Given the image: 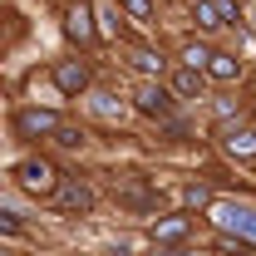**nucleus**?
Here are the masks:
<instances>
[{
	"label": "nucleus",
	"mask_w": 256,
	"mask_h": 256,
	"mask_svg": "<svg viewBox=\"0 0 256 256\" xmlns=\"http://www.w3.org/2000/svg\"><path fill=\"white\" fill-rule=\"evenodd\" d=\"M60 114H50V108H20L15 114V133L20 138H30V133H60Z\"/></svg>",
	"instance_id": "4"
},
{
	"label": "nucleus",
	"mask_w": 256,
	"mask_h": 256,
	"mask_svg": "<svg viewBox=\"0 0 256 256\" xmlns=\"http://www.w3.org/2000/svg\"><path fill=\"white\" fill-rule=\"evenodd\" d=\"M207 74H212V79H236L242 64L232 60V54H212V60H207Z\"/></svg>",
	"instance_id": "9"
},
{
	"label": "nucleus",
	"mask_w": 256,
	"mask_h": 256,
	"mask_svg": "<svg viewBox=\"0 0 256 256\" xmlns=\"http://www.w3.org/2000/svg\"><path fill=\"white\" fill-rule=\"evenodd\" d=\"M212 222L222 226V232H236L242 242H256V212H246V207H217Z\"/></svg>",
	"instance_id": "3"
},
{
	"label": "nucleus",
	"mask_w": 256,
	"mask_h": 256,
	"mask_svg": "<svg viewBox=\"0 0 256 256\" xmlns=\"http://www.w3.org/2000/svg\"><path fill=\"white\" fill-rule=\"evenodd\" d=\"M252 148H256V138H252V133H242V138H232V153H252Z\"/></svg>",
	"instance_id": "16"
},
{
	"label": "nucleus",
	"mask_w": 256,
	"mask_h": 256,
	"mask_svg": "<svg viewBox=\"0 0 256 256\" xmlns=\"http://www.w3.org/2000/svg\"><path fill=\"white\" fill-rule=\"evenodd\" d=\"M138 108H143V114H168V108H172V98H168V89H162V84H138Z\"/></svg>",
	"instance_id": "6"
},
{
	"label": "nucleus",
	"mask_w": 256,
	"mask_h": 256,
	"mask_svg": "<svg viewBox=\"0 0 256 256\" xmlns=\"http://www.w3.org/2000/svg\"><path fill=\"white\" fill-rule=\"evenodd\" d=\"M124 10L133 20H153V0H124Z\"/></svg>",
	"instance_id": "12"
},
{
	"label": "nucleus",
	"mask_w": 256,
	"mask_h": 256,
	"mask_svg": "<svg viewBox=\"0 0 256 256\" xmlns=\"http://www.w3.org/2000/svg\"><path fill=\"white\" fill-rule=\"evenodd\" d=\"M197 89H202V74H197L192 64H188V69H178V74H172V94H182V98H188V94H197Z\"/></svg>",
	"instance_id": "8"
},
{
	"label": "nucleus",
	"mask_w": 256,
	"mask_h": 256,
	"mask_svg": "<svg viewBox=\"0 0 256 256\" xmlns=\"http://www.w3.org/2000/svg\"><path fill=\"white\" fill-rule=\"evenodd\" d=\"M69 34H74V40H94V25H89V5H74V10H69Z\"/></svg>",
	"instance_id": "7"
},
{
	"label": "nucleus",
	"mask_w": 256,
	"mask_h": 256,
	"mask_svg": "<svg viewBox=\"0 0 256 256\" xmlns=\"http://www.w3.org/2000/svg\"><path fill=\"white\" fill-rule=\"evenodd\" d=\"M207 60H212V50H202V44H188V54H182V64H192V69H202Z\"/></svg>",
	"instance_id": "13"
},
{
	"label": "nucleus",
	"mask_w": 256,
	"mask_h": 256,
	"mask_svg": "<svg viewBox=\"0 0 256 256\" xmlns=\"http://www.w3.org/2000/svg\"><path fill=\"white\" fill-rule=\"evenodd\" d=\"M54 84H60L64 94H79L84 84H89V69L79 60H69V64H54Z\"/></svg>",
	"instance_id": "5"
},
{
	"label": "nucleus",
	"mask_w": 256,
	"mask_h": 256,
	"mask_svg": "<svg viewBox=\"0 0 256 256\" xmlns=\"http://www.w3.org/2000/svg\"><path fill=\"white\" fill-rule=\"evenodd\" d=\"M50 202L64 207V212H89V207H94V188H89V182H79V178H64Z\"/></svg>",
	"instance_id": "2"
},
{
	"label": "nucleus",
	"mask_w": 256,
	"mask_h": 256,
	"mask_svg": "<svg viewBox=\"0 0 256 256\" xmlns=\"http://www.w3.org/2000/svg\"><path fill=\"white\" fill-rule=\"evenodd\" d=\"M133 64H138L143 74H158V69H162V60L153 54V50H138V54H133Z\"/></svg>",
	"instance_id": "11"
},
{
	"label": "nucleus",
	"mask_w": 256,
	"mask_h": 256,
	"mask_svg": "<svg viewBox=\"0 0 256 256\" xmlns=\"http://www.w3.org/2000/svg\"><path fill=\"white\" fill-rule=\"evenodd\" d=\"M207 202H212L207 188H188V207H207Z\"/></svg>",
	"instance_id": "15"
},
{
	"label": "nucleus",
	"mask_w": 256,
	"mask_h": 256,
	"mask_svg": "<svg viewBox=\"0 0 256 256\" xmlns=\"http://www.w3.org/2000/svg\"><path fill=\"white\" fill-rule=\"evenodd\" d=\"M252 15H256V5H252Z\"/></svg>",
	"instance_id": "19"
},
{
	"label": "nucleus",
	"mask_w": 256,
	"mask_h": 256,
	"mask_svg": "<svg viewBox=\"0 0 256 256\" xmlns=\"http://www.w3.org/2000/svg\"><path fill=\"white\" fill-rule=\"evenodd\" d=\"M54 143H64V148H79V143H84V133H79V128H60V133H54Z\"/></svg>",
	"instance_id": "14"
},
{
	"label": "nucleus",
	"mask_w": 256,
	"mask_h": 256,
	"mask_svg": "<svg viewBox=\"0 0 256 256\" xmlns=\"http://www.w3.org/2000/svg\"><path fill=\"white\" fill-rule=\"evenodd\" d=\"M217 10H222V20H232V25H236V5H232V0H217Z\"/></svg>",
	"instance_id": "18"
},
{
	"label": "nucleus",
	"mask_w": 256,
	"mask_h": 256,
	"mask_svg": "<svg viewBox=\"0 0 256 256\" xmlns=\"http://www.w3.org/2000/svg\"><path fill=\"white\" fill-rule=\"evenodd\" d=\"M0 232H5V236H15V232H20V222H15V212H0Z\"/></svg>",
	"instance_id": "17"
},
{
	"label": "nucleus",
	"mask_w": 256,
	"mask_h": 256,
	"mask_svg": "<svg viewBox=\"0 0 256 256\" xmlns=\"http://www.w3.org/2000/svg\"><path fill=\"white\" fill-rule=\"evenodd\" d=\"M188 217H168V222H158L153 226V236H158V242H178V236H188Z\"/></svg>",
	"instance_id": "10"
},
{
	"label": "nucleus",
	"mask_w": 256,
	"mask_h": 256,
	"mask_svg": "<svg viewBox=\"0 0 256 256\" xmlns=\"http://www.w3.org/2000/svg\"><path fill=\"white\" fill-rule=\"evenodd\" d=\"M15 182H20L25 192H34V197H54V188L64 182V172L50 158H25L20 168H15Z\"/></svg>",
	"instance_id": "1"
}]
</instances>
